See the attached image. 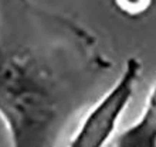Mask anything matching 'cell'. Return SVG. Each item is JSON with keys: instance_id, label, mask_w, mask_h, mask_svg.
I'll list each match as a JSON object with an SVG mask.
<instances>
[{"instance_id": "cell-1", "label": "cell", "mask_w": 156, "mask_h": 147, "mask_svg": "<svg viewBox=\"0 0 156 147\" xmlns=\"http://www.w3.org/2000/svg\"><path fill=\"white\" fill-rule=\"evenodd\" d=\"M3 20L0 120L10 147H60L111 86L115 62L92 30L34 0H4Z\"/></svg>"}, {"instance_id": "cell-2", "label": "cell", "mask_w": 156, "mask_h": 147, "mask_svg": "<svg viewBox=\"0 0 156 147\" xmlns=\"http://www.w3.org/2000/svg\"><path fill=\"white\" fill-rule=\"evenodd\" d=\"M140 74L142 61L129 57L114 84L80 118L66 147H107L111 143L135 94Z\"/></svg>"}, {"instance_id": "cell-4", "label": "cell", "mask_w": 156, "mask_h": 147, "mask_svg": "<svg viewBox=\"0 0 156 147\" xmlns=\"http://www.w3.org/2000/svg\"><path fill=\"white\" fill-rule=\"evenodd\" d=\"M111 4L121 16L131 20H139L152 12L156 0H111Z\"/></svg>"}, {"instance_id": "cell-3", "label": "cell", "mask_w": 156, "mask_h": 147, "mask_svg": "<svg viewBox=\"0 0 156 147\" xmlns=\"http://www.w3.org/2000/svg\"><path fill=\"white\" fill-rule=\"evenodd\" d=\"M114 147H156V82L149 89L139 118L115 136Z\"/></svg>"}]
</instances>
